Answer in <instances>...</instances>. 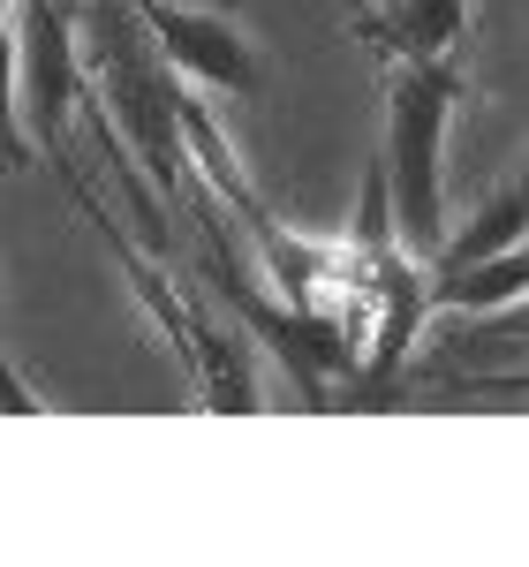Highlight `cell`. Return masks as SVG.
Instances as JSON below:
<instances>
[{"label": "cell", "mask_w": 529, "mask_h": 567, "mask_svg": "<svg viewBox=\"0 0 529 567\" xmlns=\"http://www.w3.org/2000/svg\"><path fill=\"white\" fill-rule=\"evenodd\" d=\"M378 8H386V0H378Z\"/></svg>", "instance_id": "obj_11"}, {"label": "cell", "mask_w": 529, "mask_h": 567, "mask_svg": "<svg viewBox=\"0 0 529 567\" xmlns=\"http://www.w3.org/2000/svg\"><path fill=\"white\" fill-rule=\"evenodd\" d=\"M341 16L386 61H454V45L469 39V0H386V8L341 0Z\"/></svg>", "instance_id": "obj_6"}, {"label": "cell", "mask_w": 529, "mask_h": 567, "mask_svg": "<svg viewBox=\"0 0 529 567\" xmlns=\"http://www.w3.org/2000/svg\"><path fill=\"white\" fill-rule=\"evenodd\" d=\"M0 409H8V416H39V409H45L39 393L15 379V363H8V355H0Z\"/></svg>", "instance_id": "obj_9"}, {"label": "cell", "mask_w": 529, "mask_h": 567, "mask_svg": "<svg viewBox=\"0 0 529 567\" xmlns=\"http://www.w3.org/2000/svg\"><path fill=\"white\" fill-rule=\"evenodd\" d=\"M8 39H15V114L31 122L45 152L61 159L69 106L84 99V61H76V23L61 16V0H15L8 8Z\"/></svg>", "instance_id": "obj_4"}, {"label": "cell", "mask_w": 529, "mask_h": 567, "mask_svg": "<svg viewBox=\"0 0 529 567\" xmlns=\"http://www.w3.org/2000/svg\"><path fill=\"white\" fill-rule=\"evenodd\" d=\"M469 99L454 61H394L386 76V205L408 258H432L446 235V122Z\"/></svg>", "instance_id": "obj_2"}, {"label": "cell", "mask_w": 529, "mask_h": 567, "mask_svg": "<svg viewBox=\"0 0 529 567\" xmlns=\"http://www.w3.org/2000/svg\"><path fill=\"white\" fill-rule=\"evenodd\" d=\"M491 250H522V182H507L461 235H439V250L424 258V272H454V265H477Z\"/></svg>", "instance_id": "obj_8"}, {"label": "cell", "mask_w": 529, "mask_h": 567, "mask_svg": "<svg viewBox=\"0 0 529 567\" xmlns=\"http://www.w3.org/2000/svg\"><path fill=\"white\" fill-rule=\"evenodd\" d=\"M8 8H15V0H0V23H8Z\"/></svg>", "instance_id": "obj_10"}, {"label": "cell", "mask_w": 529, "mask_h": 567, "mask_svg": "<svg viewBox=\"0 0 529 567\" xmlns=\"http://www.w3.org/2000/svg\"><path fill=\"white\" fill-rule=\"evenodd\" d=\"M522 288H529L522 250H491V258L454 265V272H424V303H432V318H439V310H515Z\"/></svg>", "instance_id": "obj_7"}, {"label": "cell", "mask_w": 529, "mask_h": 567, "mask_svg": "<svg viewBox=\"0 0 529 567\" xmlns=\"http://www.w3.org/2000/svg\"><path fill=\"white\" fill-rule=\"evenodd\" d=\"M91 84H98V114H106V130L122 136V152L167 197H189L197 182H189V144H181V84L122 0H98V23H91Z\"/></svg>", "instance_id": "obj_1"}, {"label": "cell", "mask_w": 529, "mask_h": 567, "mask_svg": "<svg viewBox=\"0 0 529 567\" xmlns=\"http://www.w3.org/2000/svg\"><path fill=\"white\" fill-rule=\"evenodd\" d=\"M76 205H84V219L98 227V243L114 250V265L129 272V288H136V303L159 318V333L181 349V363H189V386H197V401L212 409V416H258L264 409V393H258V355H250V333H227V326H212L205 310L181 296L175 280H167V265L159 258H144L129 235L114 227V213L91 197L84 182H76Z\"/></svg>", "instance_id": "obj_3"}, {"label": "cell", "mask_w": 529, "mask_h": 567, "mask_svg": "<svg viewBox=\"0 0 529 567\" xmlns=\"http://www.w3.org/2000/svg\"><path fill=\"white\" fill-rule=\"evenodd\" d=\"M122 8L144 23V39L159 45V61L175 76H197V84L235 91V99H258L264 61H258V45L235 31V16H220V8H181V0H122Z\"/></svg>", "instance_id": "obj_5"}]
</instances>
